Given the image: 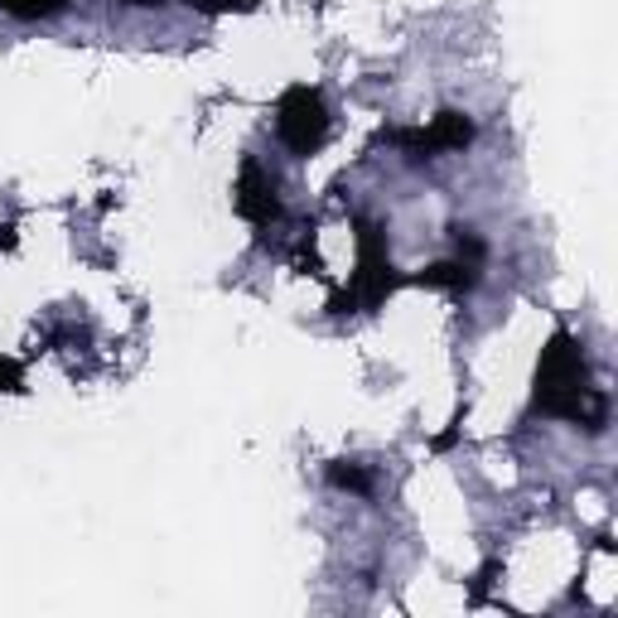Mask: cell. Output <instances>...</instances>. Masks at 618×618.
I'll return each mask as SVG.
<instances>
[{"instance_id": "cell-10", "label": "cell", "mask_w": 618, "mask_h": 618, "mask_svg": "<svg viewBox=\"0 0 618 618\" xmlns=\"http://www.w3.org/2000/svg\"><path fill=\"white\" fill-rule=\"evenodd\" d=\"M189 6L203 15H218V10H252V0H189Z\"/></svg>"}, {"instance_id": "cell-8", "label": "cell", "mask_w": 618, "mask_h": 618, "mask_svg": "<svg viewBox=\"0 0 618 618\" xmlns=\"http://www.w3.org/2000/svg\"><path fill=\"white\" fill-rule=\"evenodd\" d=\"M63 6H69V0H0V10L15 20H49V15H59Z\"/></svg>"}, {"instance_id": "cell-9", "label": "cell", "mask_w": 618, "mask_h": 618, "mask_svg": "<svg viewBox=\"0 0 618 618\" xmlns=\"http://www.w3.org/2000/svg\"><path fill=\"white\" fill-rule=\"evenodd\" d=\"M450 237H454V247H459V261H469V266H483V261H489V247H483V237L473 232V228L454 222Z\"/></svg>"}, {"instance_id": "cell-5", "label": "cell", "mask_w": 618, "mask_h": 618, "mask_svg": "<svg viewBox=\"0 0 618 618\" xmlns=\"http://www.w3.org/2000/svg\"><path fill=\"white\" fill-rule=\"evenodd\" d=\"M237 213H242L247 222H256V228L281 222V193H275V179L256 160H247L242 175H237Z\"/></svg>"}, {"instance_id": "cell-4", "label": "cell", "mask_w": 618, "mask_h": 618, "mask_svg": "<svg viewBox=\"0 0 618 618\" xmlns=\"http://www.w3.org/2000/svg\"><path fill=\"white\" fill-rule=\"evenodd\" d=\"M391 146H401L411 160H436V155H450V150H464L469 140H473V122L464 112H440L430 126H420V130H391Z\"/></svg>"}, {"instance_id": "cell-6", "label": "cell", "mask_w": 618, "mask_h": 618, "mask_svg": "<svg viewBox=\"0 0 618 618\" xmlns=\"http://www.w3.org/2000/svg\"><path fill=\"white\" fill-rule=\"evenodd\" d=\"M411 281L430 285V291H473L479 285V266H469V261H436V266L411 275Z\"/></svg>"}, {"instance_id": "cell-2", "label": "cell", "mask_w": 618, "mask_h": 618, "mask_svg": "<svg viewBox=\"0 0 618 618\" xmlns=\"http://www.w3.org/2000/svg\"><path fill=\"white\" fill-rule=\"evenodd\" d=\"M353 228H358V275H353V285L348 291H338L334 300H328V314H348V310H373V305H383V300L401 285V275L397 266H391V256H387V232H383V222H373L367 213L353 218Z\"/></svg>"}, {"instance_id": "cell-1", "label": "cell", "mask_w": 618, "mask_h": 618, "mask_svg": "<svg viewBox=\"0 0 618 618\" xmlns=\"http://www.w3.org/2000/svg\"><path fill=\"white\" fill-rule=\"evenodd\" d=\"M536 411L575 420L589 436H599L609 426V401H604L599 387H589L585 348L565 328L551 334V344L542 348V363H536Z\"/></svg>"}, {"instance_id": "cell-3", "label": "cell", "mask_w": 618, "mask_h": 618, "mask_svg": "<svg viewBox=\"0 0 618 618\" xmlns=\"http://www.w3.org/2000/svg\"><path fill=\"white\" fill-rule=\"evenodd\" d=\"M275 136L285 140V150L310 160L314 150H324L328 140V107L314 87H285V97L275 102Z\"/></svg>"}, {"instance_id": "cell-12", "label": "cell", "mask_w": 618, "mask_h": 618, "mask_svg": "<svg viewBox=\"0 0 618 618\" xmlns=\"http://www.w3.org/2000/svg\"><path fill=\"white\" fill-rule=\"evenodd\" d=\"M130 6H160V0H130Z\"/></svg>"}, {"instance_id": "cell-11", "label": "cell", "mask_w": 618, "mask_h": 618, "mask_svg": "<svg viewBox=\"0 0 618 618\" xmlns=\"http://www.w3.org/2000/svg\"><path fill=\"white\" fill-rule=\"evenodd\" d=\"M0 391H20V363L0 358Z\"/></svg>"}, {"instance_id": "cell-7", "label": "cell", "mask_w": 618, "mask_h": 618, "mask_svg": "<svg viewBox=\"0 0 618 618\" xmlns=\"http://www.w3.org/2000/svg\"><path fill=\"white\" fill-rule=\"evenodd\" d=\"M328 483H334V489L373 497V473H367L363 464H348V459H334V464H328Z\"/></svg>"}]
</instances>
